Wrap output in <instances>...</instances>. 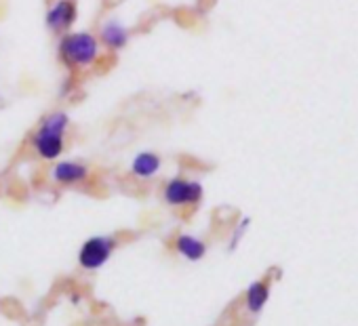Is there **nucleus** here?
I'll list each match as a JSON object with an SVG mask.
<instances>
[{
  "instance_id": "f257e3e1",
  "label": "nucleus",
  "mask_w": 358,
  "mask_h": 326,
  "mask_svg": "<svg viewBox=\"0 0 358 326\" xmlns=\"http://www.w3.org/2000/svg\"><path fill=\"white\" fill-rule=\"evenodd\" d=\"M57 57L68 70H85L101 59V43L93 32H66L57 43Z\"/></svg>"
},
{
  "instance_id": "f03ea898",
  "label": "nucleus",
  "mask_w": 358,
  "mask_h": 326,
  "mask_svg": "<svg viewBox=\"0 0 358 326\" xmlns=\"http://www.w3.org/2000/svg\"><path fill=\"white\" fill-rule=\"evenodd\" d=\"M68 126H70V116L64 110L49 112L41 120V124L32 137V145H34V151L38 154V158L53 162L64 154Z\"/></svg>"
},
{
  "instance_id": "7ed1b4c3",
  "label": "nucleus",
  "mask_w": 358,
  "mask_h": 326,
  "mask_svg": "<svg viewBox=\"0 0 358 326\" xmlns=\"http://www.w3.org/2000/svg\"><path fill=\"white\" fill-rule=\"evenodd\" d=\"M116 251V238L112 236H93L83 242L78 251V265L87 272L101 269Z\"/></svg>"
},
{
  "instance_id": "20e7f679",
  "label": "nucleus",
  "mask_w": 358,
  "mask_h": 326,
  "mask_svg": "<svg viewBox=\"0 0 358 326\" xmlns=\"http://www.w3.org/2000/svg\"><path fill=\"white\" fill-rule=\"evenodd\" d=\"M205 196L201 181L186 179V177H173L162 188V200L169 207H196Z\"/></svg>"
},
{
  "instance_id": "39448f33",
  "label": "nucleus",
  "mask_w": 358,
  "mask_h": 326,
  "mask_svg": "<svg viewBox=\"0 0 358 326\" xmlns=\"http://www.w3.org/2000/svg\"><path fill=\"white\" fill-rule=\"evenodd\" d=\"M78 20L76 0H55L45 15L47 30L53 34H66Z\"/></svg>"
},
{
  "instance_id": "423d86ee",
  "label": "nucleus",
  "mask_w": 358,
  "mask_h": 326,
  "mask_svg": "<svg viewBox=\"0 0 358 326\" xmlns=\"http://www.w3.org/2000/svg\"><path fill=\"white\" fill-rule=\"evenodd\" d=\"M51 177L59 186H78L89 179V167L78 160H62L53 167Z\"/></svg>"
},
{
  "instance_id": "0eeeda50",
  "label": "nucleus",
  "mask_w": 358,
  "mask_h": 326,
  "mask_svg": "<svg viewBox=\"0 0 358 326\" xmlns=\"http://www.w3.org/2000/svg\"><path fill=\"white\" fill-rule=\"evenodd\" d=\"M97 38L110 51H120V49H124L129 45L131 34H129V30L120 22H106V24H101Z\"/></svg>"
},
{
  "instance_id": "6e6552de",
  "label": "nucleus",
  "mask_w": 358,
  "mask_h": 326,
  "mask_svg": "<svg viewBox=\"0 0 358 326\" xmlns=\"http://www.w3.org/2000/svg\"><path fill=\"white\" fill-rule=\"evenodd\" d=\"M162 169V158L154 151H139L131 160V173L137 179H152Z\"/></svg>"
},
{
  "instance_id": "1a4fd4ad",
  "label": "nucleus",
  "mask_w": 358,
  "mask_h": 326,
  "mask_svg": "<svg viewBox=\"0 0 358 326\" xmlns=\"http://www.w3.org/2000/svg\"><path fill=\"white\" fill-rule=\"evenodd\" d=\"M175 251L188 261H201L207 255V244L190 234H179L175 238Z\"/></svg>"
},
{
  "instance_id": "9d476101",
  "label": "nucleus",
  "mask_w": 358,
  "mask_h": 326,
  "mask_svg": "<svg viewBox=\"0 0 358 326\" xmlns=\"http://www.w3.org/2000/svg\"><path fill=\"white\" fill-rule=\"evenodd\" d=\"M268 301V286L264 282H255L247 290V307L251 311H259Z\"/></svg>"
},
{
  "instance_id": "9b49d317",
  "label": "nucleus",
  "mask_w": 358,
  "mask_h": 326,
  "mask_svg": "<svg viewBox=\"0 0 358 326\" xmlns=\"http://www.w3.org/2000/svg\"><path fill=\"white\" fill-rule=\"evenodd\" d=\"M122 3V0H103V5L108 7V9H114V7H118Z\"/></svg>"
}]
</instances>
